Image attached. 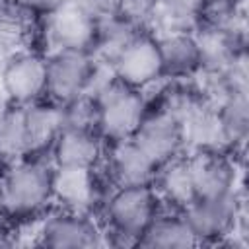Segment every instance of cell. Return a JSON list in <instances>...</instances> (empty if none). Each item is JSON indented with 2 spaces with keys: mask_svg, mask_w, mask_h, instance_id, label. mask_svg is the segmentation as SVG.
Here are the masks:
<instances>
[{
  "mask_svg": "<svg viewBox=\"0 0 249 249\" xmlns=\"http://www.w3.org/2000/svg\"><path fill=\"white\" fill-rule=\"evenodd\" d=\"M31 150L27 123H25V105L10 103L0 111V158L14 160Z\"/></svg>",
  "mask_w": 249,
  "mask_h": 249,
  "instance_id": "ac0fdd59",
  "label": "cell"
},
{
  "mask_svg": "<svg viewBox=\"0 0 249 249\" xmlns=\"http://www.w3.org/2000/svg\"><path fill=\"white\" fill-rule=\"evenodd\" d=\"M111 70L117 80L134 89H142L163 78L158 37L138 31L115 56Z\"/></svg>",
  "mask_w": 249,
  "mask_h": 249,
  "instance_id": "5b68a950",
  "label": "cell"
},
{
  "mask_svg": "<svg viewBox=\"0 0 249 249\" xmlns=\"http://www.w3.org/2000/svg\"><path fill=\"white\" fill-rule=\"evenodd\" d=\"M233 0H206V6L208 8H226L230 6Z\"/></svg>",
  "mask_w": 249,
  "mask_h": 249,
  "instance_id": "83f0119b",
  "label": "cell"
},
{
  "mask_svg": "<svg viewBox=\"0 0 249 249\" xmlns=\"http://www.w3.org/2000/svg\"><path fill=\"white\" fill-rule=\"evenodd\" d=\"M237 198L235 193L212 198H195L183 208V218L193 230L198 243L220 241L228 237L237 220Z\"/></svg>",
  "mask_w": 249,
  "mask_h": 249,
  "instance_id": "52a82bcc",
  "label": "cell"
},
{
  "mask_svg": "<svg viewBox=\"0 0 249 249\" xmlns=\"http://www.w3.org/2000/svg\"><path fill=\"white\" fill-rule=\"evenodd\" d=\"M208 10L206 0H160L156 12L150 19H158L169 31L189 29L193 21H196Z\"/></svg>",
  "mask_w": 249,
  "mask_h": 249,
  "instance_id": "44dd1931",
  "label": "cell"
},
{
  "mask_svg": "<svg viewBox=\"0 0 249 249\" xmlns=\"http://www.w3.org/2000/svg\"><path fill=\"white\" fill-rule=\"evenodd\" d=\"M142 247H195L198 245L187 220L181 216H161L158 214L148 230L136 241Z\"/></svg>",
  "mask_w": 249,
  "mask_h": 249,
  "instance_id": "e0dca14e",
  "label": "cell"
},
{
  "mask_svg": "<svg viewBox=\"0 0 249 249\" xmlns=\"http://www.w3.org/2000/svg\"><path fill=\"white\" fill-rule=\"evenodd\" d=\"M2 93L8 103L29 105L45 95L47 86V58L19 51L8 58L0 68Z\"/></svg>",
  "mask_w": 249,
  "mask_h": 249,
  "instance_id": "8992f818",
  "label": "cell"
},
{
  "mask_svg": "<svg viewBox=\"0 0 249 249\" xmlns=\"http://www.w3.org/2000/svg\"><path fill=\"white\" fill-rule=\"evenodd\" d=\"M39 243L45 247L64 249V247H97L103 243L101 233L95 222L80 210L62 208L51 214L41 230H39Z\"/></svg>",
  "mask_w": 249,
  "mask_h": 249,
  "instance_id": "ba28073f",
  "label": "cell"
},
{
  "mask_svg": "<svg viewBox=\"0 0 249 249\" xmlns=\"http://www.w3.org/2000/svg\"><path fill=\"white\" fill-rule=\"evenodd\" d=\"M99 60L89 51L54 49L47 56V86L45 95L53 103L64 105L88 93Z\"/></svg>",
  "mask_w": 249,
  "mask_h": 249,
  "instance_id": "3957f363",
  "label": "cell"
},
{
  "mask_svg": "<svg viewBox=\"0 0 249 249\" xmlns=\"http://www.w3.org/2000/svg\"><path fill=\"white\" fill-rule=\"evenodd\" d=\"M156 37L161 54L163 76L187 78L202 70V56L195 33H189V29H179Z\"/></svg>",
  "mask_w": 249,
  "mask_h": 249,
  "instance_id": "5bb4252c",
  "label": "cell"
},
{
  "mask_svg": "<svg viewBox=\"0 0 249 249\" xmlns=\"http://www.w3.org/2000/svg\"><path fill=\"white\" fill-rule=\"evenodd\" d=\"M6 245H12V239H10V233L6 231V228L0 224V247H6Z\"/></svg>",
  "mask_w": 249,
  "mask_h": 249,
  "instance_id": "484cf974",
  "label": "cell"
},
{
  "mask_svg": "<svg viewBox=\"0 0 249 249\" xmlns=\"http://www.w3.org/2000/svg\"><path fill=\"white\" fill-rule=\"evenodd\" d=\"M132 140L158 163L163 165L177 158L185 146L181 121L173 113H160L154 117H144Z\"/></svg>",
  "mask_w": 249,
  "mask_h": 249,
  "instance_id": "30bf717a",
  "label": "cell"
},
{
  "mask_svg": "<svg viewBox=\"0 0 249 249\" xmlns=\"http://www.w3.org/2000/svg\"><path fill=\"white\" fill-rule=\"evenodd\" d=\"M21 45V25L18 18L0 19V62L4 64L8 58L19 53Z\"/></svg>",
  "mask_w": 249,
  "mask_h": 249,
  "instance_id": "7402d4cb",
  "label": "cell"
},
{
  "mask_svg": "<svg viewBox=\"0 0 249 249\" xmlns=\"http://www.w3.org/2000/svg\"><path fill=\"white\" fill-rule=\"evenodd\" d=\"M99 21L80 8L64 2L47 16V35L54 49H74L93 53Z\"/></svg>",
  "mask_w": 249,
  "mask_h": 249,
  "instance_id": "9c48e42d",
  "label": "cell"
},
{
  "mask_svg": "<svg viewBox=\"0 0 249 249\" xmlns=\"http://www.w3.org/2000/svg\"><path fill=\"white\" fill-rule=\"evenodd\" d=\"M53 200V167L39 161H18L0 177V212L27 218Z\"/></svg>",
  "mask_w": 249,
  "mask_h": 249,
  "instance_id": "6da1fadb",
  "label": "cell"
},
{
  "mask_svg": "<svg viewBox=\"0 0 249 249\" xmlns=\"http://www.w3.org/2000/svg\"><path fill=\"white\" fill-rule=\"evenodd\" d=\"M160 0H123L117 14L123 16L124 19L140 25L144 19H150L152 14L156 12Z\"/></svg>",
  "mask_w": 249,
  "mask_h": 249,
  "instance_id": "603a6c76",
  "label": "cell"
},
{
  "mask_svg": "<svg viewBox=\"0 0 249 249\" xmlns=\"http://www.w3.org/2000/svg\"><path fill=\"white\" fill-rule=\"evenodd\" d=\"M187 160L195 198H212L235 193V165L220 150H196V154Z\"/></svg>",
  "mask_w": 249,
  "mask_h": 249,
  "instance_id": "8fae6325",
  "label": "cell"
},
{
  "mask_svg": "<svg viewBox=\"0 0 249 249\" xmlns=\"http://www.w3.org/2000/svg\"><path fill=\"white\" fill-rule=\"evenodd\" d=\"M19 2H21L23 6L35 10V12H41V14L49 16V14H53L54 10H58L66 0H19Z\"/></svg>",
  "mask_w": 249,
  "mask_h": 249,
  "instance_id": "cb8c5ba5",
  "label": "cell"
},
{
  "mask_svg": "<svg viewBox=\"0 0 249 249\" xmlns=\"http://www.w3.org/2000/svg\"><path fill=\"white\" fill-rule=\"evenodd\" d=\"M160 204L161 198L154 185L117 187L107 202L109 226L117 235L138 241L160 214Z\"/></svg>",
  "mask_w": 249,
  "mask_h": 249,
  "instance_id": "277c9868",
  "label": "cell"
},
{
  "mask_svg": "<svg viewBox=\"0 0 249 249\" xmlns=\"http://www.w3.org/2000/svg\"><path fill=\"white\" fill-rule=\"evenodd\" d=\"M154 183L160 198L173 206L185 208L189 202L195 200V187L187 158L177 156L167 163L160 165Z\"/></svg>",
  "mask_w": 249,
  "mask_h": 249,
  "instance_id": "2e32d148",
  "label": "cell"
},
{
  "mask_svg": "<svg viewBox=\"0 0 249 249\" xmlns=\"http://www.w3.org/2000/svg\"><path fill=\"white\" fill-rule=\"evenodd\" d=\"M160 165L132 140H121L111 144L109 171L117 187L154 185Z\"/></svg>",
  "mask_w": 249,
  "mask_h": 249,
  "instance_id": "4fadbf2b",
  "label": "cell"
},
{
  "mask_svg": "<svg viewBox=\"0 0 249 249\" xmlns=\"http://www.w3.org/2000/svg\"><path fill=\"white\" fill-rule=\"evenodd\" d=\"M93 169L86 167H53V200L62 208L86 212L93 200Z\"/></svg>",
  "mask_w": 249,
  "mask_h": 249,
  "instance_id": "9a60e30c",
  "label": "cell"
},
{
  "mask_svg": "<svg viewBox=\"0 0 249 249\" xmlns=\"http://www.w3.org/2000/svg\"><path fill=\"white\" fill-rule=\"evenodd\" d=\"M88 95H91L97 105V132L111 144L132 138L146 117L140 89L123 84L115 74Z\"/></svg>",
  "mask_w": 249,
  "mask_h": 249,
  "instance_id": "7a4b0ae2",
  "label": "cell"
},
{
  "mask_svg": "<svg viewBox=\"0 0 249 249\" xmlns=\"http://www.w3.org/2000/svg\"><path fill=\"white\" fill-rule=\"evenodd\" d=\"M25 123H27V134H29V146L31 150L53 144L54 136L62 128V107L58 103H29L25 105Z\"/></svg>",
  "mask_w": 249,
  "mask_h": 249,
  "instance_id": "d6986e66",
  "label": "cell"
},
{
  "mask_svg": "<svg viewBox=\"0 0 249 249\" xmlns=\"http://www.w3.org/2000/svg\"><path fill=\"white\" fill-rule=\"evenodd\" d=\"M16 16V0H0V19H10Z\"/></svg>",
  "mask_w": 249,
  "mask_h": 249,
  "instance_id": "d4e9b609",
  "label": "cell"
},
{
  "mask_svg": "<svg viewBox=\"0 0 249 249\" xmlns=\"http://www.w3.org/2000/svg\"><path fill=\"white\" fill-rule=\"evenodd\" d=\"M220 124L226 136V142H243L247 136V123H249V109H247V95L245 89H231L224 103L218 109Z\"/></svg>",
  "mask_w": 249,
  "mask_h": 249,
  "instance_id": "ffe728a7",
  "label": "cell"
},
{
  "mask_svg": "<svg viewBox=\"0 0 249 249\" xmlns=\"http://www.w3.org/2000/svg\"><path fill=\"white\" fill-rule=\"evenodd\" d=\"M121 2H123V0H103V4H105V8L109 10V14H117Z\"/></svg>",
  "mask_w": 249,
  "mask_h": 249,
  "instance_id": "4316f807",
  "label": "cell"
},
{
  "mask_svg": "<svg viewBox=\"0 0 249 249\" xmlns=\"http://www.w3.org/2000/svg\"><path fill=\"white\" fill-rule=\"evenodd\" d=\"M103 138L95 130L62 126L53 140L54 167H86L93 169L101 158Z\"/></svg>",
  "mask_w": 249,
  "mask_h": 249,
  "instance_id": "7c38bea8",
  "label": "cell"
}]
</instances>
